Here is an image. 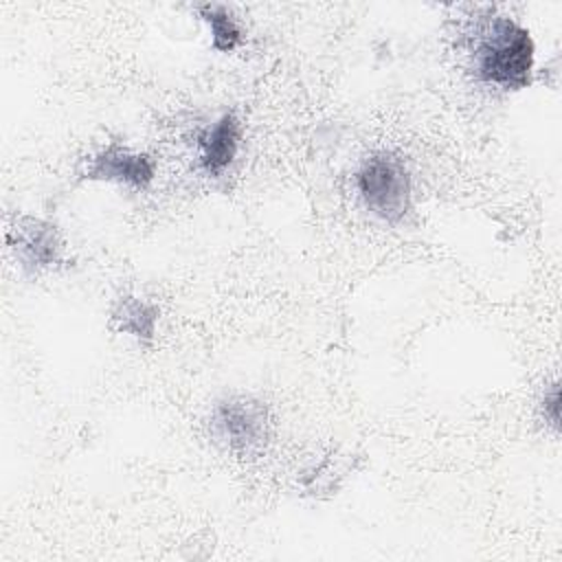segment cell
<instances>
[{
    "instance_id": "cell-8",
    "label": "cell",
    "mask_w": 562,
    "mask_h": 562,
    "mask_svg": "<svg viewBox=\"0 0 562 562\" xmlns=\"http://www.w3.org/2000/svg\"><path fill=\"white\" fill-rule=\"evenodd\" d=\"M200 18L211 31V44L220 53H231L241 44V29L231 11L222 4H200Z\"/></svg>"
},
{
    "instance_id": "cell-6",
    "label": "cell",
    "mask_w": 562,
    "mask_h": 562,
    "mask_svg": "<svg viewBox=\"0 0 562 562\" xmlns=\"http://www.w3.org/2000/svg\"><path fill=\"white\" fill-rule=\"evenodd\" d=\"M241 121L233 112H226L198 136V160L206 176L217 178L233 165L241 145Z\"/></svg>"
},
{
    "instance_id": "cell-7",
    "label": "cell",
    "mask_w": 562,
    "mask_h": 562,
    "mask_svg": "<svg viewBox=\"0 0 562 562\" xmlns=\"http://www.w3.org/2000/svg\"><path fill=\"white\" fill-rule=\"evenodd\" d=\"M160 307L143 296L125 294L110 310V329L136 338L140 345H151L156 338V325Z\"/></svg>"
},
{
    "instance_id": "cell-5",
    "label": "cell",
    "mask_w": 562,
    "mask_h": 562,
    "mask_svg": "<svg viewBox=\"0 0 562 562\" xmlns=\"http://www.w3.org/2000/svg\"><path fill=\"white\" fill-rule=\"evenodd\" d=\"M81 176L86 180L147 189L156 178V160L145 151H134L121 143H110L88 158Z\"/></svg>"
},
{
    "instance_id": "cell-9",
    "label": "cell",
    "mask_w": 562,
    "mask_h": 562,
    "mask_svg": "<svg viewBox=\"0 0 562 562\" xmlns=\"http://www.w3.org/2000/svg\"><path fill=\"white\" fill-rule=\"evenodd\" d=\"M540 411L544 422L558 432L560 430V389L558 384H551V389L544 393L540 402Z\"/></svg>"
},
{
    "instance_id": "cell-2",
    "label": "cell",
    "mask_w": 562,
    "mask_h": 562,
    "mask_svg": "<svg viewBox=\"0 0 562 562\" xmlns=\"http://www.w3.org/2000/svg\"><path fill=\"white\" fill-rule=\"evenodd\" d=\"M209 430L226 452L239 459H255L266 452L272 439V413L263 400L233 393L213 404Z\"/></svg>"
},
{
    "instance_id": "cell-1",
    "label": "cell",
    "mask_w": 562,
    "mask_h": 562,
    "mask_svg": "<svg viewBox=\"0 0 562 562\" xmlns=\"http://www.w3.org/2000/svg\"><path fill=\"white\" fill-rule=\"evenodd\" d=\"M468 55L476 79L487 86L514 92L531 81L533 40L509 15L490 13L474 20V26L468 31Z\"/></svg>"
},
{
    "instance_id": "cell-3",
    "label": "cell",
    "mask_w": 562,
    "mask_h": 562,
    "mask_svg": "<svg viewBox=\"0 0 562 562\" xmlns=\"http://www.w3.org/2000/svg\"><path fill=\"white\" fill-rule=\"evenodd\" d=\"M356 189L364 209L382 222L397 224L411 209V173L393 151H375L356 171Z\"/></svg>"
},
{
    "instance_id": "cell-4",
    "label": "cell",
    "mask_w": 562,
    "mask_h": 562,
    "mask_svg": "<svg viewBox=\"0 0 562 562\" xmlns=\"http://www.w3.org/2000/svg\"><path fill=\"white\" fill-rule=\"evenodd\" d=\"M7 244L26 272L53 270L64 261L66 241L59 228L40 217H20L7 231Z\"/></svg>"
}]
</instances>
